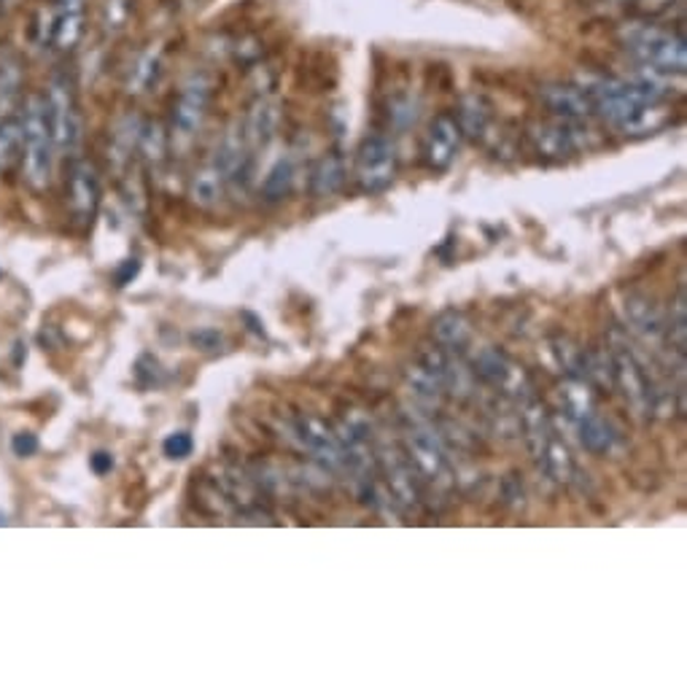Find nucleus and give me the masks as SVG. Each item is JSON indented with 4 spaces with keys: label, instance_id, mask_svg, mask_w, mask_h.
<instances>
[{
    "label": "nucleus",
    "instance_id": "10",
    "mask_svg": "<svg viewBox=\"0 0 687 687\" xmlns=\"http://www.w3.org/2000/svg\"><path fill=\"white\" fill-rule=\"evenodd\" d=\"M377 469H381V475L386 478V486L388 491H392V497L399 501L402 507H420L426 501V486L424 480L418 478L416 467L410 464V458H407L405 448H402V443H394V445H383L381 450H377Z\"/></svg>",
    "mask_w": 687,
    "mask_h": 687
},
{
    "label": "nucleus",
    "instance_id": "22",
    "mask_svg": "<svg viewBox=\"0 0 687 687\" xmlns=\"http://www.w3.org/2000/svg\"><path fill=\"white\" fill-rule=\"evenodd\" d=\"M574 426H577L580 443H583V448L587 450V454H593V456L612 454V448H615V443H617V435L596 410L587 413V416L580 418Z\"/></svg>",
    "mask_w": 687,
    "mask_h": 687
},
{
    "label": "nucleus",
    "instance_id": "27",
    "mask_svg": "<svg viewBox=\"0 0 687 687\" xmlns=\"http://www.w3.org/2000/svg\"><path fill=\"white\" fill-rule=\"evenodd\" d=\"M296 178V165L292 157H281L275 165L270 167L268 178L262 181V197L270 202L283 200V197L292 195Z\"/></svg>",
    "mask_w": 687,
    "mask_h": 687
},
{
    "label": "nucleus",
    "instance_id": "35",
    "mask_svg": "<svg viewBox=\"0 0 687 687\" xmlns=\"http://www.w3.org/2000/svg\"><path fill=\"white\" fill-rule=\"evenodd\" d=\"M191 343H195L200 351H219L221 348V334L216 330H210V326H206V330L191 332Z\"/></svg>",
    "mask_w": 687,
    "mask_h": 687
},
{
    "label": "nucleus",
    "instance_id": "37",
    "mask_svg": "<svg viewBox=\"0 0 687 687\" xmlns=\"http://www.w3.org/2000/svg\"><path fill=\"white\" fill-rule=\"evenodd\" d=\"M90 467L95 475H108L111 469H114V456L108 454V450H97L95 456H90Z\"/></svg>",
    "mask_w": 687,
    "mask_h": 687
},
{
    "label": "nucleus",
    "instance_id": "13",
    "mask_svg": "<svg viewBox=\"0 0 687 687\" xmlns=\"http://www.w3.org/2000/svg\"><path fill=\"white\" fill-rule=\"evenodd\" d=\"M540 105L553 119L587 122L593 116V103L580 84L572 82H548L537 90Z\"/></svg>",
    "mask_w": 687,
    "mask_h": 687
},
{
    "label": "nucleus",
    "instance_id": "39",
    "mask_svg": "<svg viewBox=\"0 0 687 687\" xmlns=\"http://www.w3.org/2000/svg\"><path fill=\"white\" fill-rule=\"evenodd\" d=\"M0 525H6V516H3V512H0Z\"/></svg>",
    "mask_w": 687,
    "mask_h": 687
},
{
    "label": "nucleus",
    "instance_id": "20",
    "mask_svg": "<svg viewBox=\"0 0 687 687\" xmlns=\"http://www.w3.org/2000/svg\"><path fill=\"white\" fill-rule=\"evenodd\" d=\"M84 22H86V6H65L58 9V28H54V43L60 54L76 52V46L84 39Z\"/></svg>",
    "mask_w": 687,
    "mask_h": 687
},
{
    "label": "nucleus",
    "instance_id": "30",
    "mask_svg": "<svg viewBox=\"0 0 687 687\" xmlns=\"http://www.w3.org/2000/svg\"><path fill=\"white\" fill-rule=\"evenodd\" d=\"M418 101L413 95H394L388 97L386 105V116H388V125L396 129H407L418 122Z\"/></svg>",
    "mask_w": 687,
    "mask_h": 687
},
{
    "label": "nucleus",
    "instance_id": "26",
    "mask_svg": "<svg viewBox=\"0 0 687 687\" xmlns=\"http://www.w3.org/2000/svg\"><path fill=\"white\" fill-rule=\"evenodd\" d=\"M553 351L559 356L563 373L569 375V381L587 383V375H591V351H585L583 345H577L569 337L553 340Z\"/></svg>",
    "mask_w": 687,
    "mask_h": 687
},
{
    "label": "nucleus",
    "instance_id": "4",
    "mask_svg": "<svg viewBox=\"0 0 687 687\" xmlns=\"http://www.w3.org/2000/svg\"><path fill=\"white\" fill-rule=\"evenodd\" d=\"M46 95V111H49V127H52V138L58 154L76 152L82 144V114H79L76 90H73L71 73L58 71L49 82Z\"/></svg>",
    "mask_w": 687,
    "mask_h": 687
},
{
    "label": "nucleus",
    "instance_id": "21",
    "mask_svg": "<svg viewBox=\"0 0 687 687\" xmlns=\"http://www.w3.org/2000/svg\"><path fill=\"white\" fill-rule=\"evenodd\" d=\"M431 337L437 345H443L445 351H464V345L472 337V326H469L467 315L458 311H445L439 313L431 324Z\"/></svg>",
    "mask_w": 687,
    "mask_h": 687
},
{
    "label": "nucleus",
    "instance_id": "15",
    "mask_svg": "<svg viewBox=\"0 0 687 687\" xmlns=\"http://www.w3.org/2000/svg\"><path fill=\"white\" fill-rule=\"evenodd\" d=\"M456 125L461 129L464 138L486 140L493 127V105L480 92H467L458 97L456 105Z\"/></svg>",
    "mask_w": 687,
    "mask_h": 687
},
{
    "label": "nucleus",
    "instance_id": "12",
    "mask_svg": "<svg viewBox=\"0 0 687 687\" xmlns=\"http://www.w3.org/2000/svg\"><path fill=\"white\" fill-rule=\"evenodd\" d=\"M461 129L456 125V116L443 111L426 127L424 140H420V163L429 170L443 173L454 165L458 146H461Z\"/></svg>",
    "mask_w": 687,
    "mask_h": 687
},
{
    "label": "nucleus",
    "instance_id": "24",
    "mask_svg": "<svg viewBox=\"0 0 687 687\" xmlns=\"http://www.w3.org/2000/svg\"><path fill=\"white\" fill-rule=\"evenodd\" d=\"M135 14V0H101L97 6V30L103 39H119Z\"/></svg>",
    "mask_w": 687,
    "mask_h": 687
},
{
    "label": "nucleus",
    "instance_id": "31",
    "mask_svg": "<svg viewBox=\"0 0 687 687\" xmlns=\"http://www.w3.org/2000/svg\"><path fill=\"white\" fill-rule=\"evenodd\" d=\"M685 0H631V14L639 20H660L672 17L674 9H683Z\"/></svg>",
    "mask_w": 687,
    "mask_h": 687
},
{
    "label": "nucleus",
    "instance_id": "3",
    "mask_svg": "<svg viewBox=\"0 0 687 687\" xmlns=\"http://www.w3.org/2000/svg\"><path fill=\"white\" fill-rule=\"evenodd\" d=\"M606 356H610L612 388L623 394V399L634 407L636 416L649 418L653 413H658V392H655L653 377L647 375L645 364L636 356V351L621 343V340H612Z\"/></svg>",
    "mask_w": 687,
    "mask_h": 687
},
{
    "label": "nucleus",
    "instance_id": "1",
    "mask_svg": "<svg viewBox=\"0 0 687 687\" xmlns=\"http://www.w3.org/2000/svg\"><path fill=\"white\" fill-rule=\"evenodd\" d=\"M617 41L623 43L625 52L647 71L668 73V76H683L687 67V49L683 33L660 28L655 20H639L634 17L631 22L621 24Z\"/></svg>",
    "mask_w": 687,
    "mask_h": 687
},
{
    "label": "nucleus",
    "instance_id": "25",
    "mask_svg": "<svg viewBox=\"0 0 687 687\" xmlns=\"http://www.w3.org/2000/svg\"><path fill=\"white\" fill-rule=\"evenodd\" d=\"M159 71H163V54H159V49H144V52H138V58L133 60V65H129L127 90L133 92V95H144V92H148L154 84H157Z\"/></svg>",
    "mask_w": 687,
    "mask_h": 687
},
{
    "label": "nucleus",
    "instance_id": "6",
    "mask_svg": "<svg viewBox=\"0 0 687 687\" xmlns=\"http://www.w3.org/2000/svg\"><path fill=\"white\" fill-rule=\"evenodd\" d=\"M472 375L480 377L486 386H491L493 392L504 396V399L516 402V405H523V402H529L531 396H537L525 369L499 348L478 351L472 358Z\"/></svg>",
    "mask_w": 687,
    "mask_h": 687
},
{
    "label": "nucleus",
    "instance_id": "16",
    "mask_svg": "<svg viewBox=\"0 0 687 687\" xmlns=\"http://www.w3.org/2000/svg\"><path fill=\"white\" fill-rule=\"evenodd\" d=\"M625 319H628L631 330L639 334L642 340H653L655 343V340L666 337L664 313H660L658 305H655L653 300H647V296L631 294L628 300H625Z\"/></svg>",
    "mask_w": 687,
    "mask_h": 687
},
{
    "label": "nucleus",
    "instance_id": "29",
    "mask_svg": "<svg viewBox=\"0 0 687 687\" xmlns=\"http://www.w3.org/2000/svg\"><path fill=\"white\" fill-rule=\"evenodd\" d=\"M22 125L20 114H0V167L20 159Z\"/></svg>",
    "mask_w": 687,
    "mask_h": 687
},
{
    "label": "nucleus",
    "instance_id": "14",
    "mask_svg": "<svg viewBox=\"0 0 687 687\" xmlns=\"http://www.w3.org/2000/svg\"><path fill=\"white\" fill-rule=\"evenodd\" d=\"M294 431H296V437H300V443L305 445V448L311 450V454L319 458L326 469L348 467V461H345V454H343V445H340L337 435H334L324 420H319L313 416H300L294 420Z\"/></svg>",
    "mask_w": 687,
    "mask_h": 687
},
{
    "label": "nucleus",
    "instance_id": "28",
    "mask_svg": "<svg viewBox=\"0 0 687 687\" xmlns=\"http://www.w3.org/2000/svg\"><path fill=\"white\" fill-rule=\"evenodd\" d=\"M54 28H58V6L46 0L30 17V43H33V49L49 52L54 43Z\"/></svg>",
    "mask_w": 687,
    "mask_h": 687
},
{
    "label": "nucleus",
    "instance_id": "32",
    "mask_svg": "<svg viewBox=\"0 0 687 687\" xmlns=\"http://www.w3.org/2000/svg\"><path fill=\"white\" fill-rule=\"evenodd\" d=\"M135 377H138V383L144 388H152V386H159L163 383V369H159V362L154 358L152 354H144L135 362Z\"/></svg>",
    "mask_w": 687,
    "mask_h": 687
},
{
    "label": "nucleus",
    "instance_id": "17",
    "mask_svg": "<svg viewBox=\"0 0 687 687\" xmlns=\"http://www.w3.org/2000/svg\"><path fill=\"white\" fill-rule=\"evenodd\" d=\"M348 181V167H345V157L340 152H330L319 159L311 173V195L319 200L334 197Z\"/></svg>",
    "mask_w": 687,
    "mask_h": 687
},
{
    "label": "nucleus",
    "instance_id": "11",
    "mask_svg": "<svg viewBox=\"0 0 687 687\" xmlns=\"http://www.w3.org/2000/svg\"><path fill=\"white\" fill-rule=\"evenodd\" d=\"M67 206H71L73 225L90 229L101 208V178L90 159H73L71 176H67Z\"/></svg>",
    "mask_w": 687,
    "mask_h": 687
},
{
    "label": "nucleus",
    "instance_id": "7",
    "mask_svg": "<svg viewBox=\"0 0 687 687\" xmlns=\"http://www.w3.org/2000/svg\"><path fill=\"white\" fill-rule=\"evenodd\" d=\"M396 167H399V159H396V146L392 144V138H386L383 133L367 135L356 152V187L364 195H381L394 184Z\"/></svg>",
    "mask_w": 687,
    "mask_h": 687
},
{
    "label": "nucleus",
    "instance_id": "36",
    "mask_svg": "<svg viewBox=\"0 0 687 687\" xmlns=\"http://www.w3.org/2000/svg\"><path fill=\"white\" fill-rule=\"evenodd\" d=\"M138 272H140L138 259H125V262H122V268L116 270V275H114L116 287H127V283L133 281L135 275H138Z\"/></svg>",
    "mask_w": 687,
    "mask_h": 687
},
{
    "label": "nucleus",
    "instance_id": "5",
    "mask_svg": "<svg viewBox=\"0 0 687 687\" xmlns=\"http://www.w3.org/2000/svg\"><path fill=\"white\" fill-rule=\"evenodd\" d=\"M525 140H529L531 152L544 163H563V159L574 157L583 148L593 144V129L585 122H569V119H544L531 122L525 127Z\"/></svg>",
    "mask_w": 687,
    "mask_h": 687
},
{
    "label": "nucleus",
    "instance_id": "19",
    "mask_svg": "<svg viewBox=\"0 0 687 687\" xmlns=\"http://www.w3.org/2000/svg\"><path fill=\"white\" fill-rule=\"evenodd\" d=\"M278 125H281V105H278L275 101H268V97H262V101L253 103L249 119H246V127H243L246 140H251V144H257V146L270 144Z\"/></svg>",
    "mask_w": 687,
    "mask_h": 687
},
{
    "label": "nucleus",
    "instance_id": "8",
    "mask_svg": "<svg viewBox=\"0 0 687 687\" xmlns=\"http://www.w3.org/2000/svg\"><path fill=\"white\" fill-rule=\"evenodd\" d=\"M402 448H405L407 458H410V464L416 467L418 478L424 480L426 491H429V488H435V491H450V488L456 486L454 467H450L443 445H439V439L431 435V431L407 429Z\"/></svg>",
    "mask_w": 687,
    "mask_h": 687
},
{
    "label": "nucleus",
    "instance_id": "18",
    "mask_svg": "<svg viewBox=\"0 0 687 687\" xmlns=\"http://www.w3.org/2000/svg\"><path fill=\"white\" fill-rule=\"evenodd\" d=\"M227 189V176L221 173V167L210 159V163H206L200 167V170L191 176L189 181V197L195 206L200 208H214L219 206L221 195H225Z\"/></svg>",
    "mask_w": 687,
    "mask_h": 687
},
{
    "label": "nucleus",
    "instance_id": "34",
    "mask_svg": "<svg viewBox=\"0 0 687 687\" xmlns=\"http://www.w3.org/2000/svg\"><path fill=\"white\" fill-rule=\"evenodd\" d=\"M11 450H14V456L20 458H30L39 454V437L30 435V431H20V435L11 437Z\"/></svg>",
    "mask_w": 687,
    "mask_h": 687
},
{
    "label": "nucleus",
    "instance_id": "2",
    "mask_svg": "<svg viewBox=\"0 0 687 687\" xmlns=\"http://www.w3.org/2000/svg\"><path fill=\"white\" fill-rule=\"evenodd\" d=\"M22 170L24 181L30 184L35 191L46 189L52 181V167H54V138L52 127H49V111H46V95L43 92H30L24 97L22 114Z\"/></svg>",
    "mask_w": 687,
    "mask_h": 687
},
{
    "label": "nucleus",
    "instance_id": "38",
    "mask_svg": "<svg viewBox=\"0 0 687 687\" xmlns=\"http://www.w3.org/2000/svg\"><path fill=\"white\" fill-rule=\"evenodd\" d=\"M20 3H22V0H0V11H3V14H6V11L17 9V6H20Z\"/></svg>",
    "mask_w": 687,
    "mask_h": 687
},
{
    "label": "nucleus",
    "instance_id": "9",
    "mask_svg": "<svg viewBox=\"0 0 687 687\" xmlns=\"http://www.w3.org/2000/svg\"><path fill=\"white\" fill-rule=\"evenodd\" d=\"M210 101H214V76L208 71H191L173 103V138L189 140L191 135H197V129L206 122Z\"/></svg>",
    "mask_w": 687,
    "mask_h": 687
},
{
    "label": "nucleus",
    "instance_id": "23",
    "mask_svg": "<svg viewBox=\"0 0 687 687\" xmlns=\"http://www.w3.org/2000/svg\"><path fill=\"white\" fill-rule=\"evenodd\" d=\"M22 101V63L17 54H0V114H14Z\"/></svg>",
    "mask_w": 687,
    "mask_h": 687
},
{
    "label": "nucleus",
    "instance_id": "33",
    "mask_svg": "<svg viewBox=\"0 0 687 687\" xmlns=\"http://www.w3.org/2000/svg\"><path fill=\"white\" fill-rule=\"evenodd\" d=\"M163 450L167 458H173V461H181V458L191 456V450H195V439H191L189 431H176V435H170L165 439Z\"/></svg>",
    "mask_w": 687,
    "mask_h": 687
}]
</instances>
